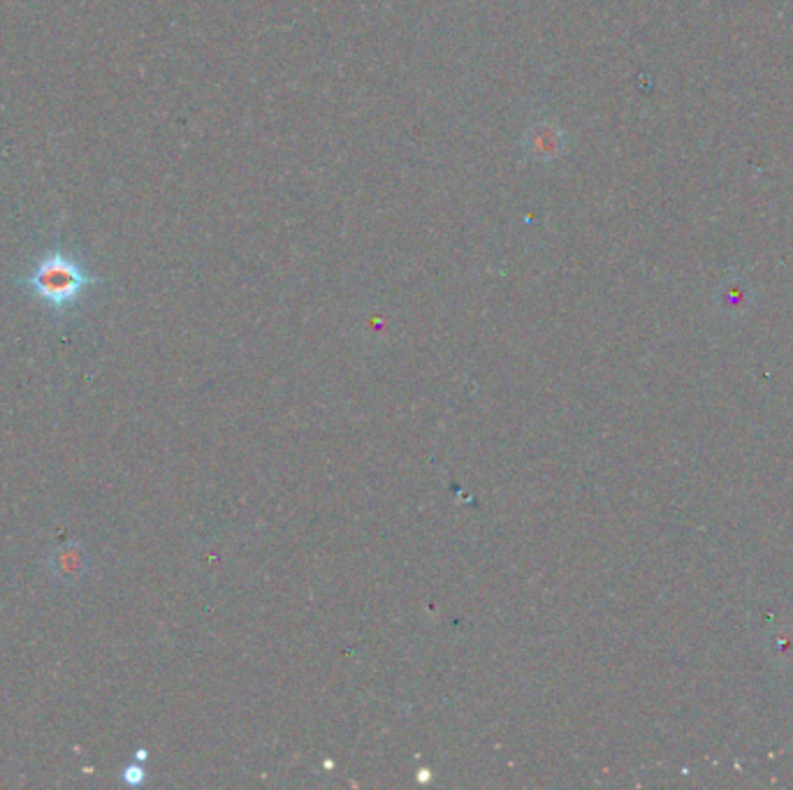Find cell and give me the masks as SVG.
<instances>
[{
  "label": "cell",
  "instance_id": "obj_1",
  "mask_svg": "<svg viewBox=\"0 0 793 790\" xmlns=\"http://www.w3.org/2000/svg\"><path fill=\"white\" fill-rule=\"evenodd\" d=\"M17 283L29 288L49 311L61 315L78 306L84 294L101 283V279L93 277L78 256L65 249H52L35 262L29 277L19 279Z\"/></svg>",
  "mask_w": 793,
  "mask_h": 790
},
{
  "label": "cell",
  "instance_id": "obj_2",
  "mask_svg": "<svg viewBox=\"0 0 793 790\" xmlns=\"http://www.w3.org/2000/svg\"><path fill=\"white\" fill-rule=\"evenodd\" d=\"M564 131L550 118H540L525 131L523 149L527 158L538 163H553L564 154Z\"/></svg>",
  "mask_w": 793,
  "mask_h": 790
}]
</instances>
